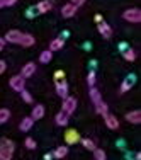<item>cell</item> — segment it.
Instances as JSON below:
<instances>
[{
	"instance_id": "cell-1",
	"label": "cell",
	"mask_w": 141,
	"mask_h": 160,
	"mask_svg": "<svg viewBox=\"0 0 141 160\" xmlns=\"http://www.w3.org/2000/svg\"><path fill=\"white\" fill-rule=\"evenodd\" d=\"M5 43H12V44H21V46H32L36 43L32 34H27V32H22V31H17V29H12L5 34Z\"/></svg>"
},
{
	"instance_id": "cell-2",
	"label": "cell",
	"mask_w": 141,
	"mask_h": 160,
	"mask_svg": "<svg viewBox=\"0 0 141 160\" xmlns=\"http://www.w3.org/2000/svg\"><path fill=\"white\" fill-rule=\"evenodd\" d=\"M16 150V145L10 138H0V160H10Z\"/></svg>"
},
{
	"instance_id": "cell-3",
	"label": "cell",
	"mask_w": 141,
	"mask_h": 160,
	"mask_svg": "<svg viewBox=\"0 0 141 160\" xmlns=\"http://www.w3.org/2000/svg\"><path fill=\"white\" fill-rule=\"evenodd\" d=\"M123 19L126 22H131V24H139L141 22V10L133 7V9H128L123 12Z\"/></svg>"
},
{
	"instance_id": "cell-4",
	"label": "cell",
	"mask_w": 141,
	"mask_h": 160,
	"mask_svg": "<svg viewBox=\"0 0 141 160\" xmlns=\"http://www.w3.org/2000/svg\"><path fill=\"white\" fill-rule=\"evenodd\" d=\"M75 109H77V99L71 97V96H66L63 99V104H61V111L66 112L68 116H71V114L75 112Z\"/></svg>"
},
{
	"instance_id": "cell-5",
	"label": "cell",
	"mask_w": 141,
	"mask_h": 160,
	"mask_svg": "<svg viewBox=\"0 0 141 160\" xmlns=\"http://www.w3.org/2000/svg\"><path fill=\"white\" fill-rule=\"evenodd\" d=\"M9 83L16 92H21L22 89H26V78L22 77V75H14V77H10Z\"/></svg>"
},
{
	"instance_id": "cell-6",
	"label": "cell",
	"mask_w": 141,
	"mask_h": 160,
	"mask_svg": "<svg viewBox=\"0 0 141 160\" xmlns=\"http://www.w3.org/2000/svg\"><path fill=\"white\" fill-rule=\"evenodd\" d=\"M77 10H78V7L75 5V3H65V5L61 7V16L63 17H66V19H70V17H73L75 14H77Z\"/></svg>"
},
{
	"instance_id": "cell-7",
	"label": "cell",
	"mask_w": 141,
	"mask_h": 160,
	"mask_svg": "<svg viewBox=\"0 0 141 160\" xmlns=\"http://www.w3.org/2000/svg\"><path fill=\"white\" fill-rule=\"evenodd\" d=\"M53 5H55L53 0H41V2L36 5V12L37 14H46L53 9Z\"/></svg>"
},
{
	"instance_id": "cell-8",
	"label": "cell",
	"mask_w": 141,
	"mask_h": 160,
	"mask_svg": "<svg viewBox=\"0 0 141 160\" xmlns=\"http://www.w3.org/2000/svg\"><path fill=\"white\" fill-rule=\"evenodd\" d=\"M65 142H66V145H75L80 142V135L77 129H68L66 133H65Z\"/></svg>"
},
{
	"instance_id": "cell-9",
	"label": "cell",
	"mask_w": 141,
	"mask_h": 160,
	"mask_svg": "<svg viewBox=\"0 0 141 160\" xmlns=\"http://www.w3.org/2000/svg\"><path fill=\"white\" fill-rule=\"evenodd\" d=\"M97 29H99V32H100V36H104L105 39H109V38L112 36V29H110V26L107 24V22H104V21L97 22Z\"/></svg>"
},
{
	"instance_id": "cell-10",
	"label": "cell",
	"mask_w": 141,
	"mask_h": 160,
	"mask_svg": "<svg viewBox=\"0 0 141 160\" xmlns=\"http://www.w3.org/2000/svg\"><path fill=\"white\" fill-rule=\"evenodd\" d=\"M134 82H136V77H134V75H128V77L123 80V83H121V94L131 90V87L134 85Z\"/></svg>"
},
{
	"instance_id": "cell-11",
	"label": "cell",
	"mask_w": 141,
	"mask_h": 160,
	"mask_svg": "<svg viewBox=\"0 0 141 160\" xmlns=\"http://www.w3.org/2000/svg\"><path fill=\"white\" fill-rule=\"evenodd\" d=\"M104 123H105V126L110 128V129H117L119 128V121H117V118L116 116H112V114H104Z\"/></svg>"
},
{
	"instance_id": "cell-12",
	"label": "cell",
	"mask_w": 141,
	"mask_h": 160,
	"mask_svg": "<svg viewBox=\"0 0 141 160\" xmlns=\"http://www.w3.org/2000/svg\"><path fill=\"white\" fill-rule=\"evenodd\" d=\"M56 94H58L60 97H66L68 96V83L66 80H58L56 82Z\"/></svg>"
},
{
	"instance_id": "cell-13",
	"label": "cell",
	"mask_w": 141,
	"mask_h": 160,
	"mask_svg": "<svg viewBox=\"0 0 141 160\" xmlns=\"http://www.w3.org/2000/svg\"><path fill=\"white\" fill-rule=\"evenodd\" d=\"M34 72H36V63L29 62V63H26L24 67H22L21 75H22L24 78H29V77H32V75H34Z\"/></svg>"
},
{
	"instance_id": "cell-14",
	"label": "cell",
	"mask_w": 141,
	"mask_h": 160,
	"mask_svg": "<svg viewBox=\"0 0 141 160\" xmlns=\"http://www.w3.org/2000/svg\"><path fill=\"white\" fill-rule=\"evenodd\" d=\"M126 121L128 123H133V124H139L141 123V112L138 109H134V111H129L126 114Z\"/></svg>"
},
{
	"instance_id": "cell-15",
	"label": "cell",
	"mask_w": 141,
	"mask_h": 160,
	"mask_svg": "<svg viewBox=\"0 0 141 160\" xmlns=\"http://www.w3.org/2000/svg\"><path fill=\"white\" fill-rule=\"evenodd\" d=\"M32 124H34V119H32L31 116H27V118H24V119L21 121V124H19V128H21V131L27 133L29 129L32 128Z\"/></svg>"
},
{
	"instance_id": "cell-16",
	"label": "cell",
	"mask_w": 141,
	"mask_h": 160,
	"mask_svg": "<svg viewBox=\"0 0 141 160\" xmlns=\"http://www.w3.org/2000/svg\"><path fill=\"white\" fill-rule=\"evenodd\" d=\"M44 116V108L41 104H37V106H34L32 108V112H31V118L34 121H37V119H41V118Z\"/></svg>"
},
{
	"instance_id": "cell-17",
	"label": "cell",
	"mask_w": 141,
	"mask_h": 160,
	"mask_svg": "<svg viewBox=\"0 0 141 160\" xmlns=\"http://www.w3.org/2000/svg\"><path fill=\"white\" fill-rule=\"evenodd\" d=\"M68 119H70V116H68L66 112H58L56 114V118H55V121H56V124H58V126H66L68 124Z\"/></svg>"
},
{
	"instance_id": "cell-18",
	"label": "cell",
	"mask_w": 141,
	"mask_h": 160,
	"mask_svg": "<svg viewBox=\"0 0 141 160\" xmlns=\"http://www.w3.org/2000/svg\"><path fill=\"white\" fill-rule=\"evenodd\" d=\"M68 153V147H65V145H61V147H58L55 152H53V158H65Z\"/></svg>"
},
{
	"instance_id": "cell-19",
	"label": "cell",
	"mask_w": 141,
	"mask_h": 160,
	"mask_svg": "<svg viewBox=\"0 0 141 160\" xmlns=\"http://www.w3.org/2000/svg\"><path fill=\"white\" fill-rule=\"evenodd\" d=\"M63 46H65V39H63V38H56V39L51 41L49 49H51V51H58V49H61Z\"/></svg>"
},
{
	"instance_id": "cell-20",
	"label": "cell",
	"mask_w": 141,
	"mask_h": 160,
	"mask_svg": "<svg viewBox=\"0 0 141 160\" xmlns=\"http://www.w3.org/2000/svg\"><path fill=\"white\" fill-rule=\"evenodd\" d=\"M90 99H92V102H94L95 106L102 102V96H100V92H99L95 87H90Z\"/></svg>"
},
{
	"instance_id": "cell-21",
	"label": "cell",
	"mask_w": 141,
	"mask_h": 160,
	"mask_svg": "<svg viewBox=\"0 0 141 160\" xmlns=\"http://www.w3.org/2000/svg\"><path fill=\"white\" fill-rule=\"evenodd\" d=\"M51 58H53V51H51V49H44V51L39 55V62L44 63V65L51 62Z\"/></svg>"
},
{
	"instance_id": "cell-22",
	"label": "cell",
	"mask_w": 141,
	"mask_h": 160,
	"mask_svg": "<svg viewBox=\"0 0 141 160\" xmlns=\"http://www.w3.org/2000/svg\"><path fill=\"white\" fill-rule=\"evenodd\" d=\"M95 111H97V114L104 116V114H107V112H109V108H107V104H105V102L102 101L100 104H97V106H95Z\"/></svg>"
},
{
	"instance_id": "cell-23",
	"label": "cell",
	"mask_w": 141,
	"mask_h": 160,
	"mask_svg": "<svg viewBox=\"0 0 141 160\" xmlns=\"http://www.w3.org/2000/svg\"><path fill=\"white\" fill-rule=\"evenodd\" d=\"M92 152H94V158L95 160H105V158H107V155H105V152L102 150V148L95 147V150H92Z\"/></svg>"
},
{
	"instance_id": "cell-24",
	"label": "cell",
	"mask_w": 141,
	"mask_h": 160,
	"mask_svg": "<svg viewBox=\"0 0 141 160\" xmlns=\"http://www.w3.org/2000/svg\"><path fill=\"white\" fill-rule=\"evenodd\" d=\"M9 118H10V111H9V109L0 108V124L7 123V121H9Z\"/></svg>"
},
{
	"instance_id": "cell-25",
	"label": "cell",
	"mask_w": 141,
	"mask_h": 160,
	"mask_svg": "<svg viewBox=\"0 0 141 160\" xmlns=\"http://www.w3.org/2000/svg\"><path fill=\"white\" fill-rule=\"evenodd\" d=\"M124 60H128V62H134L136 60V51L134 49H126V51L123 53Z\"/></svg>"
},
{
	"instance_id": "cell-26",
	"label": "cell",
	"mask_w": 141,
	"mask_h": 160,
	"mask_svg": "<svg viewBox=\"0 0 141 160\" xmlns=\"http://www.w3.org/2000/svg\"><path fill=\"white\" fill-rule=\"evenodd\" d=\"M21 96H22V101H24V102H27V104H31V102H32V96L26 89L21 90Z\"/></svg>"
},
{
	"instance_id": "cell-27",
	"label": "cell",
	"mask_w": 141,
	"mask_h": 160,
	"mask_svg": "<svg viewBox=\"0 0 141 160\" xmlns=\"http://www.w3.org/2000/svg\"><path fill=\"white\" fill-rule=\"evenodd\" d=\"M82 145L87 148V150H90V152H92V150H95V143L92 142V140H89V138L82 140Z\"/></svg>"
},
{
	"instance_id": "cell-28",
	"label": "cell",
	"mask_w": 141,
	"mask_h": 160,
	"mask_svg": "<svg viewBox=\"0 0 141 160\" xmlns=\"http://www.w3.org/2000/svg\"><path fill=\"white\" fill-rule=\"evenodd\" d=\"M95 80H97V75H95V72H94V70H90V72H89V77H87V82H89V85H90V87H94V85H95Z\"/></svg>"
},
{
	"instance_id": "cell-29",
	"label": "cell",
	"mask_w": 141,
	"mask_h": 160,
	"mask_svg": "<svg viewBox=\"0 0 141 160\" xmlns=\"http://www.w3.org/2000/svg\"><path fill=\"white\" fill-rule=\"evenodd\" d=\"M17 0H0V9H5V7H12L16 5Z\"/></svg>"
},
{
	"instance_id": "cell-30",
	"label": "cell",
	"mask_w": 141,
	"mask_h": 160,
	"mask_svg": "<svg viewBox=\"0 0 141 160\" xmlns=\"http://www.w3.org/2000/svg\"><path fill=\"white\" fill-rule=\"evenodd\" d=\"M24 145H26V148H29V150H34V148L37 147V145H36V142H34L32 138H26Z\"/></svg>"
},
{
	"instance_id": "cell-31",
	"label": "cell",
	"mask_w": 141,
	"mask_h": 160,
	"mask_svg": "<svg viewBox=\"0 0 141 160\" xmlns=\"http://www.w3.org/2000/svg\"><path fill=\"white\" fill-rule=\"evenodd\" d=\"M63 78H65V72H63V70L55 72V82H58V80H63Z\"/></svg>"
},
{
	"instance_id": "cell-32",
	"label": "cell",
	"mask_w": 141,
	"mask_h": 160,
	"mask_svg": "<svg viewBox=\"0 0 141 160\" xmlns=\"http://www.w3.org/2000/svg\"><path fill=\"white\" fill-rule=\"evenodd\" d=\"M5 68H7V65H5V62H3V60H0V75H2L3 72H5Z\"/></svg>"
},
{
	"instance_id": "cell-33",
	"label": "cell",
	"mask_w": 141,
	"mask_h": 160,
	"mask_svg": "<svg viewBox=\"0 0 141 160\" xmlns=\"http://www.w3.org/2000/svg\"><path fill=\"white\" fill-rule=\"evenodd\" d=\"M71 3H75L77 7H80V5H83V3H85V0H71Z\"/></svg>"
},
{
	"instance_id": "cell-34",
	"label": "cell",
	"mask_w": 141,
	"mask_h": 160,
	"mask_svg": "<svg viewBox=\"0 0 141 160\" xmlns=\"http://www.w3.org/2000/svg\"><path fill=\"white\" fill-rule=\"evenodd\" d=\"M3 46H5V39H3V38H0V51L3 49Z\"/></svg>"
},
{
	"instance_id": "cell-35",
	"label": "cell",
	"mask_w": 141,
	"mask_h": 160,
	"mask_svg": "<svg viewBox=\"0 0 141 160\" xmlns=\"http://www.w3.org/2000/svg\"><path fill=\"white\" fill-rule=\"evenodd\" d=\"M102 21V16L100 14H97V16H95V22H100Z\"/></svg>"
},
{
	"instance_id": "cell-36",
	"label": "cell",
	"mask_w": 141,
	"mask_h": 160,
	"mask_svg": "<svg viewBox=\"0 0 141 160\" xmlns=\"http://www.w3.org/2000/svg\"><path fill=\"white\" fill-rule=\"evenodd\" d=\"M44 158H46V160H51V158H53V155H51V153H48V155H46V157H44Z\"/></svg>"
}]
</instances>
